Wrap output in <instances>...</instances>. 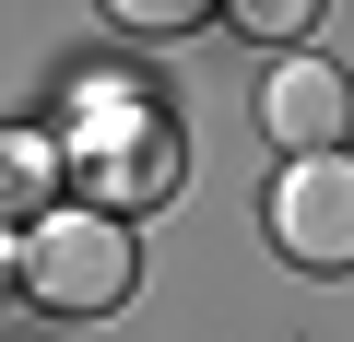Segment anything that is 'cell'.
Here are the masks:
<instances>
[{
    "instance_id": "obj_1",
    "label": "cell",
    "mask_w": 354,
    "mask_h": 342,
    "mask_svg": "<svg viewBox=\"0 0 354 342\" xmlns=\"http://www.w3.org/2000/svg\"><path fill=\"white\" fill-rule=\"evenodd\" d=\"M59 165L95 189V213H153L189 153H177V118H165L142 83H95V95L71 106V130H59Z\"/></svg>"
},
{
    "instance_id": "obj_2",
    "label": "cell",
    "mask_w": 354,
    "mask_h": 342,
    "mask_svg": "<svg viewBox=\"0 0 354 342\" xmlns=\"http://www.w3.org/2000/svg\"><path fill=\"white\" fill-rule=\"evenodd\" d=\"M12 272H24V295L48 307V319H106L130 283H142V248H130V213H36L24 225V248H12Z\"/></svg>"
},
{
    "instance_id": "obj_3",
    "label": "cell",
    "mask_w": 354,
    "mask_h": 342,
    "mask_svg": "<svg viewBox=\"0 0 354 342\" xmlns=\"http://www.w3.org/2000/svg\"><path fill=\"white\" fill-rule=\"evenodd\" d=\"M272 248L295 272H354V153H283V178H272Z\"/></svg>"
},
{
    "instance_id": "obj_4",
    "label": "cell",
    "mask_w": 354,
    "mask_h": 342,
    "mask_svg": "<svg viewBox=\"0 0 354 342\" xmlns=\"http://www.w3.org/2000/svg\"><path fill=\"white\" fill-rule=\"evenodd\" d=\"M260 130H272L283 153H342V130H354V83H342L330 59H272V83H260Z\"/></svg>"
},
{
    "instance_id": "obj_5",
    "label": "cell",
    "mask_w": 354,
    "mask_h": 342,
    "mask_svg": "<svg viewBox=\"0 0 354 342\" xmlns=\"http://www.w3.org/2000/svg\"><path fill=\"white\" fill-rule=\"evenodd\" d=\"M225 12H236V24L260 36V48H295V36L319 24V0H225Z\"/></svg>"
},
{
    "instance_id": "obj_6",
    "label": "cell",
    "mask_w": 354,
    "mask_h": 342,
    "mask_svg": "<svg viewBox=\"0 0 354 342\" xmlns=\"http://www.w3.org/2000/svg\"><path fill=\"white\" fill-rule=\"evenodd\" d=\"M106 12H118L130 36H189V24L213 12V0H106Z\"/></svg>"
}]
</instances>
